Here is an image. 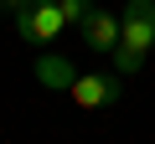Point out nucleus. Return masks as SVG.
I'll return each instance as SVG.
<instances>
[{
  "mask_svg": "<svg viewBox=\"0 0 155 144\" xmlns=\"http://www.w3.org/2000/svg\"><path fill=\"white\" fill-rule=\"evenodd\" d=\"M150 46H155V0H124V11H119V46L109 52L114 72L119 77L140 72Z\"/></svg>",
  "mask_w": 155,
  "mask_h": 144,
  "instance_id": "nucleus-1",
  "label": "nucleus"
},
{
  "mask_svg": "<svg viewBox=\"0 0 155 144\" xmlns=\"http://www.w3.org/2000/svg\"><path fill=\"white\" fill-rule=\"evenodd\" d=\"M57 5H62V21H67V26H78V21L93 11V0H57Z\"/></svg>",
  "mask_w": 155,
  "mask_h": 144,
  "instance_id": "nucleus-6",
  "label": "nucleus"
},
{
  "mask_svg": "<svg viewBox=\"0 0 155 144\" xmlns=\"http://www.w3.org/2000/svg\"><path fill=\"white\" fill-rule=\"evenodd\" d=\"M21 5H31V0H0V11H5V16H16Z\"/></svg>",
  "mask_w": 155,
  "mask_h": 144,
  "instance_id": "nucleus-7",
  "label": "nucleus"
},
{
  "mask_svg": "<svg viewBox=\"0 0 155 144\" xmlns=\"http://www.w3.org/2000/svg\"><path fill=\"white\" fill-rule=\"evenodd\" d=\"M31 77H36L41 88H52V93H67V88L78 83V67H72L62 52H36V62H31Z\"/></svg>",
  "mask_w": 155,
  "mask_h": 144,
  "instance_id": "nucleus-5",
  "label": "nucleus"
},
{
  "mask_svg": "<svg viewBox=\"0 0 155 144\" xmlns=\"http://www.w3.org/2000/svg\"><path fill=\"white\" fill-rule=\"evenodd\" d=\"M78 36H83V46L88 52H114L119 46V11H104V5H93L83 21H78Z\"/></svg>",
  "mask_w": 155,
  "mask_h": 144,
  "instance_id": "nucleus-4",
  "label": "nucleus"
},
{
  "mask_svg": "<svg viewBox=\"0 0 155 144\" xmlns=\"http://www.w3.org/2000/svg\"><path fill=\"white\" fill-rule=\"evenodd\" d=\"M67 98L78 108H109L124 98V77L119 72H78V83L67 88Z\"/></svg>",
  "mask_w": 155,
  "mask_h": 144,
  "instance_id": "nucleus-3",
  "label": "nucleus"
},
{
  "mask_svg": "<svg viewBox=\"0 0 155 144\" xmlns=\"http://www.w3.org/2000/svg\"><path fill=\"white\" fill-rule=\"evenodd\" d=\"M62 31H67V21H62V5H57V0H31V5L16 11V36L26 46H47Z\"/></svg>",
  "mask_w": 155,
  "mask_h": 144,
  "instance_id": "nucleus-2",
  "label": "nucleus"
}]
</instances>
